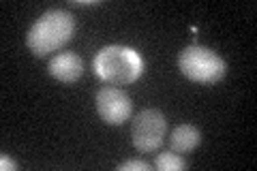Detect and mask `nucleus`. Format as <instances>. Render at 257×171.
Segmentation results:
<instances>
[{"mask_svg":"<svg viewBox=\"0 0 257 171\" xmlns=\"http://www.w3.org/2000/svg\"><path fill=\"white\" fill-rule=\"evenodd\" d=\"M167 137V118L159 109H142L131 120V141L142 154L157 152Z\"/></svg>","mask_w":257,"mask_h":171,"instance_id":"4","label":"nucleus"},{"mask_svg":"<svg viewBox=\"0 0 257 171\" xmlns=\"http://www.w3.org/2000/svg\"><path fill=\"white\" fill-rule=\"evenodd\" d=\"M94 73L109 86H128L144 73V60L133 47L107 45L94 56Z\"/></svg>","mask_w":257,"mask_h":171,"instance_id":"2","label":"nucleus"},{"mask_svg":"<svg viewBox=\"0 0 257 171\" xmlns=\"http://www.w3.org/2000/svg\"><path fill=\"white\" fill-rule=\"evenodd\" d=\"M155 167H157L159 171H184V169H187V160H184L180 154L167 150V152L157 154Z\"/></svg>","mask_w":257,"mask_h":171,"instance_id":"8","label":"nucleus"},{"mask_svg":"<svg viewBox=\"0 0 257 171\" xmlns=\"http://www.w3.org/2000/svg\"><path fill=\"white\" fill-rule=\"evenodd\" d=\"M0 169L3 171H15L18 169V162H15L9 154H0Z\"/></svg>","mask_w":257,"mask_h":171,"instance_id":"10","label":"nucleus"},{"mask_svg":"<svg viewBox=\"0 0 257 171\" xmlns=\"http://www.w3.org/2000/svg\"><path fill=\"white\" fill-rule=\"evenodd\" d=\"M50 75L62 84H75L84 73V62L75 52H58L52 56L50 64Z\"/></svg>","mask_w":257,"mask_h":171,"instance_id":"6","label":"nucleus"},{"mask_svg":"<svg viewBox=\"0 0 257 171\" xmlns=\"http://www.w3.org/2000/svg\"><path fill=\"white\" fill-rule=\"evenodd\" d=\"M178 69L195 84H216L225 77L227 67L216 52L204 45H189L178 54Z\"/></svg>","mask_w":257,"mask_h":171,"instance_id":"3","label":"nucleus"},{"mask_svg":"<svg viewBox=\"0 0 257 171\" xmlns=\"http://www.w3.org/2000/svg\"><path fill=\"white\" fill-rule=\"evenodd\" d=\"M202 143V133L193 124H178L170 133V148L176 154H189Z\"/></svg>","mask_w":257,"mask_h":171,"instance_id":"7","label":"nucleus"},{"mask_svg":"<svg viewBox=\"0 0 257 171\" xmlns=\"http://www.w3.org/2000/svg\"><path fill=\"white\" fill-rule=\"evenodd\" d=\"M94 105L99 118L111 126L124 124L133 111V103L128 99V94L116 86H103L94 96Z\"/></svg>","mask_w":257,"mask_h":171,"instance_id":"5","label":"nucleus"},{"mask_svg":"<svg viewBox=\"0 0 257 171\" xmlns=\"http://www.w3.org/2000/svg\"><path fill=\"white\" fill-rule=\"evenodd\" d=\"M118 171H150L152 165L146 160H140V158H133V160H124L120 162V165L116 167Z\"/></svg>","mask_w":257,"mask_h":171,"instance_id":"9","label":"nucleus"},{"mask_svg":"<svg viewBox=\"0 0 257 171\" xmlns=\"http://www.w3.org/2000/svg\"><path fill=\"white\" fill-rule=\"evenodd\" d=\"M73 32H75L73 13L64 9H50L30 26L26 35V45L37 58H45V56L58 52L64 43H69Z\"/></svg>","mask_w":257,"mask_h":171,"instance_id":"1","label":"nucleus"}]
</instances>
